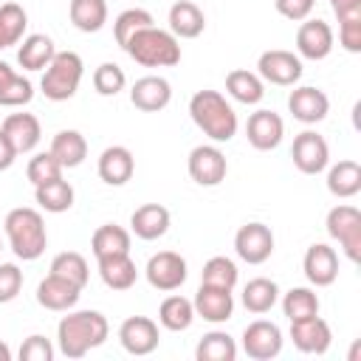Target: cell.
<instances>
[{
  "label": "cell",
  "mask_w": 361,
  "mask_h": 361,
  "mask_svg": "<svg viewBox=\"0 0 361 361\" xmlns=\"http://www.w3.org/2000/svg\"><path fill=\"white\" fill-rule=\"evenodd\" d=\"M0 130L14 144L17 155L31 152L39 144V138H42V127H39V118L34 113H11V116H6Z\"/></svg>",
  "instance_id": "603a6c76"
},
{
  "label": "cell",
  "mask_w": 361,
  "mask_h": 361,
  "mask_svg": "<svg viewBox=\"0 0 361 361\" xmlns=\"http://www.w3.org/2000/svg\"><path fill=\"white\" fill-rule=\"evenodd\" d=\"M302 271H305L307 282L316 285V288L333 285L336 276H338V254H336V248H330L327 243H313L305 251Z\"/></svg>",
  "instance_id": "ac0fdd59"
},
{
  "label": "cell",
  "mask_w": 361,
  "mask_h": 361,
  "mask_svg": "<svg viewBox=\"0 0 361 361\" xmlns=\"http://www.w3.org/2000/svg\"><path fill=\"white\" fill-rule=\"evenodd\" d=\"M282 330L268 319H257L243 330V350L254 361H271L282 353Z\"/></svg>",
  "instance_id": "7c38bea8"
},
{
  "label": "cell",
  "mask_w": 361,
  "mask_h": 361,
  "mask_svg": "<svg viewBox=\"0 0 361 361\" xmlns=\"http://www.w3.org/2000/svg\"><path fill=\"white\" fill-rule=\"evenodd\" d=\"M282 135H285V121L274 110H257L245 121V138L259 152L276 149L282 144Z\"/></svg>",
  "instance_id": "2e32d148"
},
{
  "label": "cell",
  "mask_w": 361,
  "mask_h": 361,
  "mask_svg": "<svg viewBox=\"0 0 361 361\" xmlns=\"http://www.w3.org/2000/svg\"><path fill=\"white\" fill-rule=\"evenodd\" d=\"M279 302V285L268 276H254L243 288V305L248 313H268Z\"/></svg>",
  "instance_id": "e575fe53"
},
{
  "label": "cell",
  "mask_w": 361,
  "mask_h": 361,
  "mask_svg": "<svg viewBox=\"0 0 361 361\" xmlns=\"http://www.w3.org/2000/svg\"><path fill=\"white\" fill-rule=\"evenodd\" d=\"M192 305H195V316H200V319H206L212 324H223V322H228L234 316V296L226 288L200 285L195 299H192Z\"/></svg>",
  "instance_id": "d6986e66"
},
{
  "label": "cell",
  "mask_w": 361,
  "mask_h": 361,
  "mask_svg": "<svg viewBox=\"0 0 361 361\" xmlns=\"http://www.w3.org/2000/svg\"><path fill=\"white\" fill-rule=\"evenodd\" d=\"M290 341H293V347H296L299 353L324 355V353L330 350L333 333H330V324L316 313V316L290 322Z\"/></svg>",
  "instance_id": "9a60e30c"
},
{
  "label": "cell",
  "mask_w": 361,
  "mask_h": 361,
  "mask_svg": "<svg viewBox=\"0 0 361 361\" xmlns=\"http://www.w3.org/2000/svg\"><path fill=\"white\" fill-rule=\"evenodd\" d=\"M14 161H17V149H14V144L8 141V135L0 130V172H6Z\"/></svg>",
  "instance_id": "f907efd6"
},
{
  "label": "cell",
  "mask_w": 361,
  "mask_h": 361,
  "mask_svg": "<svg viewBox=\"0 0 361 361\" xmlns=\"http://www.w3.org/2000/svg\"><path fill=\"white\" fill-rule=\"evenodd\" d=\"M124 51L130 54V59H135L144 68H175L180 62V42L172 31L158 28V25H147L141 31H135Z\"/></svg>",
  "instance_id": "277c9868"
},
{
  "label": "cell",
  "mask_w": 361,
  "mask_h": 361,
  "mask_svg": "<svg viewBox=\"0 0 361 361\" xmlns=\"http://www.w3.org/2000/svg\"><path fill=\"white\" fill-rule=\"evenodd\" d=\"M169 209L161 203H144L133 212L130 217V228L138 240H158L169 231Z\"/></svg>",
  "instance_id": "cb8c5ba5"
},
{
  "label": "cell",
  "mask_w": 361,
  "mask_h": 361,
  "mask_svg": "<svg viewBox=\"0 0 361 361\" xmlns=\"http://www.w3.org/2000/svg\"><path fill=\"white\" fill-rule=\"evenodd\" d=\"M73 186L65 180V178H56V180H48V183H39L34 186V200L39 203V209L51 212V214H62L73 206Z\"/></svg>",
  "instance_id": "836d02e7"
},
{
  "label": "cell",
  "mask_w": 361,
  "mask_h": 361,
  "mask_svg": "<svg viewBox=\"0 0 361 361\" xmlns=\"http://www.w3.org/2000/svg\"><path fill=\"white\" fill-rule=\"evenodd\" d=\"M288 110L296 121L302 124H319L324 121V116L330 113V99L324 90L313 87V85H302V87H293L290 96H288Z\"/></svg>",
  "instance_id": "e0dca14e"
},
{
  "label": "cell",
  "mask_w": 361,
  "mask_h": 361,
  "mask_svg": "<svg viewBox=\"0 0 361 361\" xmlns=\"http://www.w3.org/2000/svg\"><path fill=\"white\" fill-rule=\"evenodd\" d=\"M62 169H73L87 158V141L79 130H59L51 138V149H48Z\"/></svg>",
  "instance_id": "4316f807"
},
{
  "label": "cell",
  "mask_w": 361,
  "mask_h": 361,
  "mask_svg": "<svg viewBox=\"0 0 361 361\" xmlns=\"http://www.w3.org/2000/svg\"><path fill=\"white\" fill-rule=\"evenodd\" d=\"M0 361H11V350L6 341H0Z\"/></svg>",
  "instance_id": "f5cc1de1"
},
{
  "label": "cell",
  "mask_w": 361,
  "mask_h": 361,
  "mask_svg": "<svg viewBox=\"0 0 361 361\" xmlns=\"http://www.w3.org/2000/svg\"><path fill=\"white\" fill-rule=\"evenodd\" d=\"M25 175H28V180H31L34 186H39V183H48V180L62 178V166H59V161H56L51 152H37V155L28 161Z\"/></svg>",
  "instance_id": "ee69618b"
},
{
  "label": "cell",
  "mask_w": 361,
  "mask_h": 361,
  "mask_svg": "<svg viewBox=\"0 0 361 361\" xmlns=\"http://www.w3.org/2000/svg\"><path fill=\"white\" fill-rule=\"evenodd\" d=\"M144 276L147 282L155 288V290H178L186 276H189V265L186 259L178 254V251H158L147 259V268H144Z\"/></svg>",
  "instance_id": "ba28073f"
},
{
  "label": "cell",
  "mask_w": 361,
  "mask_h": 361,
  "mask_svg": "<svg viewBox=\"0 0 361 361\" xmlns=\"http://www.w3.org/2000/svg\"><path fill=\"white\" fill-rule=\"evenodd\" d=\"M226 93L240 104H259L265 96V82L254 71L234 68L226 73Z\"/></svg>",
  "instance_id": "484cf974"
},
{
  "label": "cell",
  "mask_w": 361,
  "mask_h": 361,
  "mask_svg": "<svg viewBox=\"0 0 361 361\" xmlns=\"http://www.w3.org/2000/svg\"><path fill=\"white\" fill-rule=\"evenodd\" d=\"M68 17H71L76 31L96 34L107 23V0H71Z\"/></svg>",
  "instance_id": "1f68e13d"
},
{
  "label": "cell",
  "mask_w": 361,
  "mask_h": 361,
  "mask_svg": "<svg viewBox=\"0 0 361 361\" xmlns=\"http://www.w3.org/2000/svg\"><path fill=\"white\" fill-rule=\"evenodd\" d=\"M186 169H189V178L197 183V186H220L226 180V172H228V161L223 155L220 147L214 144H200L189 152V161H186Z\"/></svg>",
  "instance_id": "9c48e42d"
},
{
  "label": "cell",
  "mask_w": 361,
  "mask_h": 361,
  "mask_svg": "<svg viewBox=\"0 0 361 361\" xmlns=\"http://www.w3.org/2000/svg\"><path fill=\"white\" fill-rule=\"evenodd\" d=\"M82 76H85V62L76 51H56L54 59L48 62L42 79H39V87L45 93V99L51 102H68L76 96L79 85H82Z\"/></svg>",
  "instance_id": "5b68a950"
},
{
  "label": "cell",
  "mask_w": 361,
  "mask_h": 361,
  "mask_svg": "<svg viewBox=\"0 0 361 361\" xmlns=\"http://www.w3.org/2000/svg\"><path fill=\"white\" fill-rule=\"evenodd\" d=\"M130 102H133V107H138L144 113H158L172 102V85L155 73L141 76L130 87Z\"/></svg>",
  "instance_id": "ffe728a7"
},
{
  "label": "cell",
  "mask_w": 361,
  "mask_h": 361,
  "mask_svg": "<svg viewBox=\"0 0 361 361\" xmlns=\"http://www.w3.org/2000/svg\"><path fill=\"white\" fill-rule=\"evenodd\" d=\"M206 28V14L192 0H175L169 8V31L178 39H195Z\"/></svg>",
  "instance_id": "d4e9b609"
},
{
  "label": "cell",
  "mask_w": 361,
  "mask_h": 361,
  "mask_svg": "<svg viewBox=\"0 0 361 361\" xmlns=\"http://www.w3.org/2000/svg\"><path fill=\"white\" fill-rule=\"evenodd\" d=\"M0 251H3V243H0Z\"/></svg>",
  "instance_id": "db71d44e"
},
{
  "label": "cell",
  "mask_w": 361,
  "mask_h": 361,
  "mask_svg": "<svg viewBox=\"0 0 361 361\" xmlns=\"http://www.w3.org/2000/svg\"><path fill=\"white\" fill-rule=\"evenodd\" d=\"M327 192L333 197H341V200L355 197L361 192V166H358V161L344 158V161L333 164L327 169Z\"/></svg>",
  "instance_id": "f546056e"
},
{
  "label": "cell",
  "mask_w": 361,
  "mask_h": 361,
  "mask_svg": "<svg viewBox=\"0 0 361 361\" xmlns=\"http://www.w3.org/2000/svg\"><path fill=\"white\" fill-rule=\"evenodd\" d=\"M302 59L299 54L293 51H285V48H271V51H262L259 59H257V73L262 82H271V85H279V87H293L299 79H302Z\"/></svg>",
  "instance_id": "52a82bcc"
},
{
  "label": "cell",
  "mask_w": 361,
  "mask_h": 361,
  "mask_svg": "<svg viewBox=\"0 0 361 361\" xmlns=\"http://www.w3.org/2000/svg\"><path fill=\"white\" fill-rule=\"evenodd\" d=\"M28 28V14L23 6L17 3H3L0 6V51L3 48H11L23 39Z\"/></svg>",
  "instance_id": "8d00e7d4"
},
{
  "label": "cell",
  "mask_w": 361,
  "mask_h": 361,
  "mask_svg": "<svg viewBox=\"0 0 361 361\" xmlns=\"http://www.w3.org/2000/svg\"><path fill=\"white\" fill-rule=\"evenodd\" d=\"M189 116L197 124V130H203V135H209L214 144H226L237 135V113L234 107L226 102V96L220 90H197L189 99Z\"/></svg>",
  "instance_id": "7a4b0ae2"
},
{
  "label": "cell",
  "mask_w": 361,
  "mask_h": 361,
  "mask_svg": "<svg viewBox=\"0 0 361 361\" xmlns=\"http://www.w3.org/2000/svg\"><path fill=\"white\" fill-rule=\"evenodd\" d=\"M324 228L344 248V254H347L350 262H358L361 259V212L355 206H350V203L333 206L327 212Z\"/></svg>",
  "instance_id": "8992f818"
},
{
  "label": "cell",
  "mask_w": 361,
  "mask_h": 361,
  "mask_svg": "<svg viewBox=\"0 0 361 361\" xmlns=\"http://www.w3.org/2000/svg\"><path fill=\"white\" fill-rule=\"evenodd\" d=\"M110 336V324L99 310H68L56 324V344L65 358H85L102 347Z\"/></svg>",
  "instance_id": "6da1fadb"
},
{
  "label": "cell",
  "mask_w": 361,
  "mask_h": 361,
  "mask_svg": "<svg viewBox=\"0 0 361 361\" xmlns=\"http://www.w3.org/2000/svg\"><path fill=\"white\" fill-rule=\"evenodd\" d=\"M240 279V271L234 265V259L217 254L212 259H206L203 271H200V285H214V288H226V290H234Z\"/></svg>",
  "instance_id": "f35d334b"
},
{
  "label": "cell",
  "mask_w": 361,
  "mask_h": 361,
  "mask_svg": "<svg viewBox=\"0 0 361 361\" xmlns=\"http://www.w3.org/2000/svg\"><path fill=\"white\" fill-rule=\"evenodd\" d=\"M322 307L319 296L310 290V288H290L285 296H282V313L296 322V319H307V316H316Z\"/></svg>",
  "instance_id": "ab89813d"
},
{
  "label": "cell",
  "mask_w": 361,
  "mask_h": 361,
  "mask_svg": "<svg viewBox=\"0 0 361 361\" xmlns=\"http://www.w3.org/2000/svg\"><path fill=\"white\" fill-rule=\"evenodd\" d=\"M90 251L96 259L104 257H118V254H130V231L116 226V223H104L93 231L90 237Z\"/></svg>",
  "instance_id": "4dcf8cb0"
},
{
  "label": "cell",
  "mask_w": 361,
  "mask_h": 361,
  "mask_svg": "<svg viewBox=\"0 0 361 361\" xmlns=\"http://www.w3.org/2000/svg\"><path fill=\"white\" fill-rule=\"evenodd\" d=\"M51 358H54V344L39 333L28 336L20 344V361H51Z\"/></svg>",
  "instance_id": "bcb514c9"
},
{
  "label": "cell",
  "mask_w": 361,
  "mask_h": 361,
  "mask_svg": "<svg viewBox=\"0 0 361 361\" xmlns=\"http://www.w3.org/2000/svg\"><path fill=\"white\" fill-rule=\"evenodd\" d=\"M54 54L56 48L48 34H28L23 37V45L17 48V62L23 71H45Z\"/></svg>",
  "instance_id": "f1b7e54d"
},
{
  "label": "cell",
  "mask_w": 361,
  "mask_h": 361,
  "mask_svg": "<svg viewBox=\"0 0 361 361\" xmlns=\"http://www.w3.org/2000/svg\"><path fill=\"white\" fill-rule=\"evenodd\" d=\"M96 262H99V276L110 290H130L138 279V268L130 259V254L104 257V259H96Z\"/></svg>",
  "instance_id": "83f0119b"
},
{
  "label": "cell",
  "mask_w": 361,
  "mask_h": 361,
  "mask_svg": "<svg viewBox=\"0 0 361 361\" xmlns=\"http://www.w3.org/2000/svg\"><path fill=\"white\" fill-rule=\"evenodd\" d=\"M234 251L248 265H262L274 254V231L265 223H245L234 234Z\"/></svg>",
  "instance_id": "8fae6325"
},
{
  "label": "cell",
  "mask_w": 361,
  "mask_h": 361,
  "mask_svg": "<svg viewBox=\"0 0 361 361\" xmlns=\"http://www.w3.org/2000/svg\"><path fill=\"white\" fill-rule=\"evenodd\" d=\"M23 290V271L14 262H0V305H8Z\"/></svg>",
  "instance_id": "f6af8a7d"
},
{
  "label": "cell",
  "mask_w": 361,
  "mask_h": 361,
  "mask_svg": "<svg viewBox=\"0 0 361 361\" xmlns=\"http://www.w3.org/2000/svg\"><path fill=\"white\" fill-rule=\"evenodd\" d=\"M11 73H14V68H11L8 62H3V59H0V85H3V82H6Z\"/></svg>",
  "instance_id": "816d5d0a"
},
{
  "label": "cell",
  "mask_w": 361,
  "mask_h": 361,
  "mask_svg": "<svg viewBox=\"0 0 361 361\" xmlns=\"http://www.w3.org/2000/svg\"><path fill=\"white\" fill-rule=\"evenodd\" d=\"M290 158H293V166L302 175H319L330 164V147H327L324 135H319L316 130H302L293 138Z\"/></svg>",
  "instance_id": "30bf717a"
},
{
  "label": "cell",
  "mask_w": 361,
  "mask_h": 361,
  "mask_svg": "<svg viewBox=\"0 0 361 361\" xmlns=\"http://www.w3.org/2000/svg\"><path fill=\"white\" fill-rule=\"evenodd\" d=\"M274 6H276V11H279L282 17H288V20H293V23H302V20L310 17L316 0H274Z\"/></svg>",
  "instance_id": "c3c4849f"
},
{
  "label": "cell",
  "mask_w": 361,
  "mask_h": 361,
  "mask_svg": "<svg viewBox=\"0 0 361 361\" xmlns=\"http://www.w3.org/2000/svg\"><path fill=\"white\" fill-rule=\"evenodd\" d=\"M48 274H56V276H62V279H68V282H73V285H79V288H85L87 279H90L87 259H85L79 251H62V254H56V257L51 259Z\"/></svg>",
  "instance_id": "74e56055"
},
{
  "label": "cell",
  "mask_w": 361,
  "mask_h": 361,
  "mask_svg": "<svg viewBox=\"0 0 361 361\" xmlns=\"http://www.w3.org/2000/svg\"><path fill=\"white\" fill-rule=\"evenodd\" d=\"M79 296H82V288L73 285V282H68V279H62V276H56V274H48L37 285V302L45 310H56V313L73 310L76 302H79Z\"/></svg>",
  "instance_id": "44dd1931"
},
{
  "label": "cell",
  "mask_w": 361,
  "mask_h": 361,
  "mask_svg": "<svg viewBox=\"0 0 361 361\" xmlns=\"http://www.w3.org/2000/svg\"><path fill=\"white\" fill-rule=\"evenodd\" d=\"M195 358L197 361H234L237 358V341L223 330H212L197 341Z\"/></svg>",
  "instance_id": "d590c367"
},
{
  "label": "cell",
  "mask_w": 361,
  "mask_h": 361,
  "mask_svg": "<svg viewBox=\"0 0 361 361\" xmlns=\"http://www.w3.org/2000/svg\"><path fill=\"white\" fill-rule=\"evenodd\" d=\"M118 341L130 355H149L158 350L161 333L149 316H130L118 327Z\"/></svg>",
  "instance_id": "5bb4252c"
},
{
  "label": "cell",
  "mask_w": 361,
  "mask_h": 361,
  "mask_svg": "<svg viewBox=\"0 0 361 361\" xmlns=\"http://www.w3.org/2000/svg\"><path fill=\"white\" fill-rule=\"evenodd\" d=\"M333 28L324 23V20H302L299 31H296V54L299 59H310V62H319V59H327L330 51H333Z\"/></svg>",
  "instance_id": "4fadbf2b"
},
{
  "label": "cell",
  "mask_w": 361,
  "mask_h": 361,
  "mask_svg": "<svg viewBox=\"0 0 361 361\" xmlns=\"http://www.w3.org/2000/svg\"><path fill=\"white\" fill-rule=\"evenodd\" d=\"M338 45L350 54L361 51V17H350V20H338Z\"/></svg>",
  "instance_id": "7dc6e473"
},
{
  "label": "cell",
  "mask_w": 361,
  "mask_h": 361,
  "mask_svg": "<svg viewBox=\"0 0 361 361\" xmlns=\"http://www.w3.org/2000/svg\"><path fill=\"white\" fill-rule=\"evenodd\" d=\"M330 8L338 20H350V17H361V0H330Z\"/></svg>",
  "instance_id": "681fc988"
},
{
  "label": "cell",
  "mask_w": 361,
  "mask_h": 361,
  "mask_svg": "<svg viewBox=\"0 0 361 361\" xmlns=\"http://www.w3.org/2000/svg\"><path fill=\"white\" fill-rule=\"evenodd\" d=\"M147 25H155V20H152V14H149L147 8H124V11L116 17V23H113L116 42L124 48V45H127V39H130L135 31L147 28Z\"/></svg>",
  "instance_id": "60d3db41"
},
{
  "label": "cell",
  "mask_w": 361,
  "mask_h": 361,
  "mask_svg": "<svg viewBox=\"0 0 361 361\" xmlns=\"http://www.w3.org/2000/svg\"><path fill=\"white\" fill-rule=\"evenodd\" d=\"M3 228H6V237H8V245L14 251L17 259L23 262H34L45 254V245H48V231H45V220L37 209L31 206H17L6 214L3 220Z\"/></svg>",
  "instance_id": "3957f363"
},
{
  "label": "cell",
  "mask_w": 361,
  "mask_h": 361,
  "mask_svg": "<svg viewBox=\"0 0 361 361\" xmlns=\"http://www.w3.org/2000/svg\"><path fill=\"white\" fill-rule=\"evenodd\" d=\"M124 85H127V73L116 62H102L93 71V87L99 96H118L124 90Z\"/></svg>",
  "instance_id": "b9f144b4"
},
{
  "label": "cell",
  "mask_w": 361,
  "mask_h": 361,
  "mask_svg": "<svg viewBox=\"0 0 361 361\" xmlns=\"http://www.w3.org/2000/svg\"><path fill=\"white\" fill-rule=\"evenodd\" d=\"M158 322H161V327H166L172 333L189 330L192 322H195V305H192V299H186L180 293L166 296L161 302V307H158Z\"/></svg>",
  "instance_id": "d6a6232c"
},
{
  "label": "cell",
  "mask_w": 361,
  "mask_h": 361,
  "mask_svg": "<svg viewBox=\"0 0 361 361\" xmlns=\"http://www.w3.org/2000/svg\"><path fill=\"white\" fill-rule=\"evenodd\" d=\"M96 172L99 178L107 183V186H124L133 172H135V158L127 147L121 144H113L107 147L102 155H99V164H96Z\"/></svg>",
  "instance_id": "7402d4cb"
},
{
  "label": "cell",
  "mask_w": 361,
  "mask_h": 361,
  "mask_svg": "<svg viewBox=\"0 0 361 361\" xmlns=\"http://www.w3.org/2000/svg\"><path fill=\"white\" fill-rule=\"evenodd\" d=\"M34 99V85L28 76L23 73H11L3 85H0V104L3 107H23Z\"/></svg>",
  "instance_id": "7bdbcfd3"
}]
</instances>
